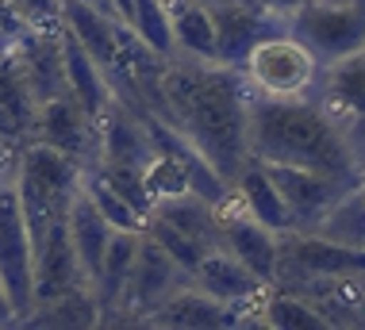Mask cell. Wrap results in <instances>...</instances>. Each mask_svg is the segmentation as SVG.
Masks as SVG:
<instances>
[{"label": "cell", "instance_id": "27", "mask_svg": "<svg viewBox=\"0 0 365 330\" xmlns=\"http://www.w3.org/2000/svg\"><path fill=\"white\" fill-rule=\"evenodd\" d=\"M315 234L323 238H334L342 246H354V249H365V185H350L346 192L334 200V207L319 219Z\"/></svg>", "mask_w": 365, "mask_h": 330}, {"label": "cell", "instance_id": "4", "mask_svg": "<svg viewBox=\"0 0 365 330\" xmlns=\"http://www.w3.org/2000/svg\"><path fill=\"white\" fill-rule=\"evenodd\" d=\"M289 31L319 66L365 50V0H304L289 16Z\"/></svg>", "mask_w": 365, "mask_h": 330}, {"label": "cell", "instance_id": "10", "mask_svg": "<svg viewBox=\"0 0 365 330\" xmlns=\"http://www.w3.org/2000/svg\"><path fill=\"white\" fill-rule=\"evenodd\" d=\"M258 162V158H254ZM262 169L269 173V181L277 185L281 200L289 204L296 231H315L319 219L334 207V200L346 192L350 185L346 177H334V173H319V169H300V165H277V162H262Z\"/></svg>", "mask_w": 365, "mask_h": 330}, {"label": "cell", "instance_id": "28", "mask_svg": "<svg viewBox=\"0 0 365 330\" xmlns=\"http://www.w3.org/2000/svg\"><path fill=\"white\" fill-rule=\"evenodd\" d=\"M24 323L27 326H96L101 323V304H96L93 288H77V292L51 299V304H38Z\"/></svg>", "mask_w": 365, "mask_h": 330}, {"label": "cell", "instance_id": "30", "mask_svg": "<svg viewBox=\"0 0 365 330\" xmlns=\"http://www.w3.org/2000/svg\"><path fill=\"white\" fill-rule=\"evenodd\" d=\"M131 27L139 35V43H146L158 58H173V27H170V8L165 0H135V12H131Z\"/></svg>", "mask_w": 365, "mask_h": 330}, {"label": "cell", "instance_id": "13", "mask_svg": "<svg viewBox=\"0 0 365 330\" xmlns=\"http://www.w3.org/2000/svg\"><path fill=\"white\" fill-rule=\"evenodd\" d=\"M189 284L200 288L204 296L220 299L223 307H235V311L242 315V326L254 323V307H258V299L265 296V288H269L262 277H254L250 269H246L239 257H231L227 249H208V254L200 257V265L189 273Z\"/></svg>", "mask_w": 365, "mask_h": 330}, {"label": "cell", "instance_id": "33", "mask_svg": "<svg viewBox=\"0 0 365 330\" xmlns=\"http://www.w3.org/2000/svg\"><path fill=\"white\" fill-rule=\"evenodd\" d=\"M27 19L19 16V8L12 4V0H0V58H8L16 50V43L27 35Z\"/></svg>", "mask_w": 365, "mask_h": 330}, {"label": "cell", "instance_id": "17", "mask_svg": "<svg viewBox=\"0 0 365 330\" xmlns=\"http://www.w3.org/2000/svg\"><path fill=\"white\" fill-rule=\"evenodd\" d=\"M101 162H115V165H131V169H146L154 162L158 146L146 127V115H135L127 104L112 100L101 112Z\"/></svg>", "mask_w": 365, "mask_h": 330}, {"label": "cell", "instance_id": "35", "mask_svg": "<svg viewBox=\"0 0 365 330\" xmlns=\"http://www.w3.org/2000/svg\"><path fill=\"white\" fill-rule=\"evenodd\" d=\"M19 319H16V307H12V299H8L4 292V284H0V326H16Z\"/></svg>", "mask_w": 365, "mask_h": 330}, {"label": "cell", "instance_id": "5", "mask_svg": "<svg viewBox=\"0 0 365 330\" xmlns=\"http://www.w3.org/2000/svg\"><path fill=\"white\" fill-rule=\"evenodd\" d=\"M242 77L250 81L254 96H273V100H292V96H312L315 77H319V62L312 50L296 38L289 27L269 38H262L250 50L242 66Z\"/></svg>", "mask_w": 365, "mask_h": 330}, {"label": "cell", "instance_id": "22", "mask_svg": "<svg viewBox=\"0 0 365 330\" xmlns=\"http://www.w3.org/2000/svg\"><path fill=\"white\" fill-rule=\"evenodd\" d=\"M62 58H66V93H70L93 119H101V112L115 100L104 69L93 62V54H88L70 31H62Z\"/></svg>", "mask_w": 365, "mask_h": 330}, {"label": "cell", "instance_id": "34", "mask_svg": "<svg viewBox=\"0 0 365 330\" xmlns=\"http://www.w3.org/2000/svg\"><path fill=\"white\" fill-rule=\"evenodd\" d=\"M346 138H350L354 154H358V162H361V169H365V119H358V123L346 127Z\"/></svg>", "mask_w": 365, "mask_h": 330}, {"label": "cell", "instance_id": "15", "mask_svg": "<svg viewBox=\"0 0 365 330\" xmlns=\"http://www.w3.org/2000/svg\"><path fill=\"white\" fill-rule=\"evenodd\" d=\"M77 288H88V281L73 254L66 219H54L46 227V234L35 242V307L51 304V299L66 296V292H77Z\"/></svg>", "mask_w": 365, "mask_h": 330}, {"label": "cell", "instance_id": "31", "mask_svg": "<svg viewBox=\"0 0 365 330\" xmlns=\"http://www.w3.org/2000/svg\"><path fill=\"white\" fill-rule=\"evenodd\" d=\"M93 169H96V173H101L104 181L127 200V204L135 207V215H143V219H150V215H154V196H150V188H146L143 169L115 165V162H93Z\"/></svg>", "mask_w": 365, "mask_h": 330}, {"label": "cell", "instance_id": "16", "mask_svg": "<svg viewBox=\"0 0 365 330\" xmlns=\"http://www.w3.org/2000/svg\"><path fill=\"white\" fill-rule=\"evenodd\" d=\"M312 100L331 119H339L342 127L365 119V50H358V54H350V58H339V62L319 66Z\"/></svg>", "mask_w": 365, "mask_h": 330}, {"label": "cell", "instance_id": "3", "mask_svg": "<svg viewBox=\"0 0 365 330\" xmlns=\"http://www.w3.org/2000/svg\"><path fill=\"white\" fill-rule=\"evenodd\" d=\"M12 185L19 196L27 234H31V246H35L54 219H66V207H70V200L81 188V165L73 158H66L62 150L31 138L24 146V154H19V169Z\"/></svg>", "mask_w": 365, "mask_h": 330}, {"label": "cell", "instance_id": "11", "mask_svg": "<svg viewBox=\"0 0 365 330\" xmlns=\"http://www.w3.org/2000/svg\"><path fill=\"white\" fill-rule=\"evenodd\" d=\"M35 138L46 146H54V150H62V154L73 158L77 165L101 162V123H96L70 93H58V96L38 104Z\"/></svg>", "mask_w": 365, "mask_h": 330}, {"label": "cell", "instance_id": "18", "mask_svg": "<svg viewBox=\"0 0 365 330\" xmlns=\"http://www.w3.org/2000/svg\"><path fill=\"white\" fill-rule=\"evenodd\" d=\"M231 192H235V200L246 207V215H254L262 227H269V231H277V234L296 231L289 204L281 200L277 185L269 181V173L262 169V162L246 158V162L239 165V173L231 177Z\"/></svg>", "mask_w": 365, "mask_h": 330}, {"label": "cell", "instance_id": "36", "mask_svg": "<svg viewBox=\"0 0 365 330\" xmlns=\"http://www.w3.org/2000/svg\"><path fill=\"white\" fill-rule=\"evenodd\" d=\"M262 4H265V8H269V12H277L281 19H289V16L296 12V8H300V4H304V0H262Z\"/></svg>", "mask_w": 365, "mask_h": 330}, {"label": "cell", "instance_id": "32", "mask_svg": "<svg viewBox=\"0 0 365 330\" xmlns=\"http://www.w3.org/2000/svg\"><path fill=\"white\" fill-rule=\"evenodd\" d=\"M143 231L150 234L154 242L162 246L165 254H170L173 262L185 269V273H192V269L200 265V257L208 254V249H204V246H196L192 238H185L181 231H177V227H170V223H165V219H158V215H150V219H146V223H143Z\"/></svg>", "mask_w": 365, "mask_h": 330}, {"label": "cell", "instance_id": "24", "mask_svg": "<svg viewBox=\"0 0 365 330\" xmlns=\"http://www.w3.org/2000/svg\"><path fill=\"white\" fill-rule=\"evenodd\" d=\"M170 8V27H173V58H200L215 62V24L208 4L200 0H165Z\"/></svg>", "mask_w": 365, "mask_h": 330}, {"label": "cell", "instance_id": "6", "mask_svg": "<svg viewBox=\"0 0 365 330\" xmlns=\"http://www.w3.org/2000/svg\"><path fill=\"white\" fill-rule=\"evenodd\" d=\"M365 273V249L342 246L315 231H289L277 238V269L273 288H296L312 281H334V277Z\"/></svg>", "mask_w": 365, "mask_h": 330}, {"label": "cell", "instance_id": "37", "mask_svg": "<svg viewBox=\"0 0 365 330\" xmlns=\"http://www.w3.org/2000/svg\"><path fill=\"white\" fill-rule=\"evenodd\" d=\"M115 8V19H123V24H131V12H135V0H112Z\"/></svg>", "mask_w": 365, "mask_h": 330}, {"label": "cell", "instance_id": "29", "mask_svg": "<svg viewBox=\"0 0 365 330\" xmlns=\"http://www.w3.org/2000/svg\"><path fill=\"white\" fill-rule=\"evenodd\" d=\"M81 192L93 200V207L108 219V223L115 227V231H143L146 219H143V215H135V207L127 204V200L115 192V188L108 185L93 165H81Z\"/></svg>", "mask_w": 365, "mask_h": 330}, {"label": "cell", "instance_id": "25", "mask_svg": "<svg viewBox=\"0 0 365 330\" xmlns=\"http://www.w3.org/2000/svg\"><path fill=\"white\" fill-rule=\"evenodd\" d=\"M139 238L143 231H115L112 242H108V254L101 262V273L93 277V296L101 304V323L115 311L123 288H127V277H131V265H135V254H139Z\"/></svg>", "mask_w": 365, "mask_h": 330}, {"label": "cell", "instance_id": "26", "mask_svg": "<svg viewBox=\"0 0 365 330\" xmlns=\"http://www.w3.org/2000/svg\"><path fill=\"white\" fill-rule=\"evenodd\" d=\"M254 323L258 326H277V330H331L327 315L312 307L304 296L284 292V288H265V296L254 307Z\"/></svg>", "mask_w": 365, "mask_h": 330}, {"label": "cell", "instance_id": "1", "mask_svg": "<svg viewBox=\"0 0 365 330\" xmlns=\"http://www.w3.org/2000/svg\"><path fill=\"white\" fill-rule=\"evenodd\" d=\"M162 100L165 123H173L231 185L246 162V115L254 100L242 69L200 58H165Z\"/></svg>", "mask_w": 365, "mask_h": 330}, {"label": "cell", "instance_id": "14", "mask_svg": "<svg viewBox=\"0 0 365 330\" xmlns=\"http://www.w3.org/2000/svg\"><path fill=\"white\" fill-rule=\"evenodd\" d=\"M62 31L66 24H31L27 35L16 43L12 62L19 66L24 81L31 85L35 100H51L58 93H66V58H62Z\"/></svg>", "mask_w": 365, "mask_h": 330}, {"label": "cell", "instance_id": "8", "mask_svg": "<svg viewBox=\"0 0 365 330\" xmlns=\"http://www.w3.org/2000/svg\"><path fill=\"white\" fill-rule=\"evenodd\" d=\"M181 284H189V273L143 231L139 254H135L131 277H127V288H123L120 304H115V311L108 315L104 323H146V315H150L165 296H173Z\"/></svg>", "mask_w": 365, "mask_h": 330}, {"label": "cell", "instance_id": "20", "mask_svg": "<svg viewBox=\"0 0 365 330\" xmlns=\"http://www.w3.org/2000/svg\"><path fill=\"white\" fill-rule=\"evenodd\" d=\"M66 227H70V242H73L77 262H81L85 281L93 284V277L101 273V262L108 254V242H112L115 227L96 212L93 200H88L81 188H77V196L70 200V207H66Z\"/></svg>", "mask_w": 365, "mask_h": 330}, {"label": "cell", "instance_id": "9", "mask_svg": "<svg viewBox=\"0 0 365 330\" xmlns=\"http://www.w3.org/2000/svg\"><path fill=\"white\" fill-rule=\"evenodd\" d=\"M208 12L215 24V62L231 69H242L262 38L289 27V19L269 12L262 0H215L208 4Z\"/></svg>", "mask_w": 365, "mask_h": 330}, {"label": "cell", "instance_id": "21", "mask_svg": "<svg viewBox=\"0 0 365 330\" xmlns=\"http://www.w3.org/2000/svg\"><path fill=\"white\" fill-rule=\"evenodd\" d=\"M35 115H38V100L31 85L24 81L12 54L0 58V135L12 138L16 146H27L35 138Z\"/></svg>", "mask_w": 365, "mask_h": 330}, {"label": "cell", "instance_id": "2", "mask_svg": "<svg viewBox=\"0 0 365 330\" xmlns=\"http://www.w3.org/2000/svg\"><path fill=\"white\" fill-rule=\"evenodd\" d=\"M246 158L319 169L346 181H361L365 173L346 138V127L331 119L312 96H254L246 115Z\"/></svg>", "mask_w": 365, "mask_h": 330}, {"label": "cell", "instance_id": "23", "mask_svg": "<svg viewBox=\"0 0 365 330\" xmlns=\"http://www.w3.org/2000/svg\"><path fill=\"white\" fill-rule=\"evenodd\" d=\"M154 215L165 219L170 227H177L185 238H192L204 249H220V212L212 200L196 196V192H177L154 204Z\"/></svg>", "mask_w": 365, "mask_h": 330}, {"label": "cell", "instance_id": "19", "mask_svg": "<svg viewBox=\"0 0 365 330\" xmlns=\"http://www.w3.org/2000/svg\"><path fill=\"white\" fill-rule=\"evenodd\" d=\"M146 323L154 326H242V315L235 307H223L220 299L204 296L200 288L192 284H181L173 296H165L162 304L146 315Z\"/></svg>", "mask_w": 365, "mask_h": 330}, {"label": "cell", "instance_id": "7", "mask_svg": "<svg viewBox=\"0 0 365 330\" xmlns=\"http://www.w3.org/2000/svg\"><path fill=\"white\" fill-rule=\"evenodd\" d=\"M0 284L12 299L16 319L24 323L35 311V246L12 181H0Z\"/></svg>", "mask_w": 365, "mask_h": 330}, {"label": "cell", "instance_id": "12", "mask_svg": "<svg viewBox=\"0 0 365 330\" xmlns=\"http://www.w3.org/2000/svg\"><path fill=\"white\" fill-rule=\"evenodd\" d=\"M220 212V249H227L231 257L250 269L254 277H262L265 284H273V269H277V231L262 227L254 215H246V207L235 200V192L227 188V196L215 204Z\"/></svg>", "mask_w": 365, "mask_h": 330}]
</instances>
